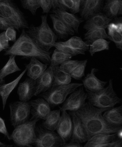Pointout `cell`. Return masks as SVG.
Segmentation results:
<instances>
[{
	"instance_id": "6da1fadb",
	"label": "cell",
	"mask_w": 122,
	"mask_h": 147,
	"mask_svg": "<svg viewBox=\"0 0 122 147\" xmlns=\"http://www.w3.org/2000/svg\"><path fill=\"white\" fill-rule=\"evenodd\" d=\"M108 109H98L88 102L78 110L72 112L81 119L91 138L99 134H117L122 129V127L111 126L105 120L103 114Z\"/></svg>"
},
{
	"instance_id": "7a4b0ae2",
	"label": "cell",
	"mask_w": 122,
	"mask_h": 147,
	"mask_svg": "<svg viewBox=\"0 0 122 147\" xmlns=\"http://www.w3.org/2000/svg\"><path fill=\"white\" fill-rule=\"evenodd\" d=\"M4 56L13 55L22 57L23 59H30L35 57L44 63L49 65L51 63V52L42 49L37 45L22 29L21 35L13 44L4 50Z\"/></svg>"
},
{
	"instance_id": "3957f363",
	"label": "cell",
	"mask_w": 122,
	"mask_h": 147,
	"mask_svg": "<svg viewBox=\"0 0 122 147\" xmlns=\"http://www.w3.org/2000/svg\"><path fill=\"white\" fill-rule=\"evenodd\" d=\"M41 23L36 26L31 24L26 33L30 38L42 49L49 52L54 47L57 39L56 36L47 22V15L41 16Z\"/></svg>"
},
{
	"instance_id": "277c9868",
	"label": "cell",
	"mask_w": 122,
	"mask_h": 147,
	"mask_svg": "<svg viewBox=\"0 0 122 147\" xmlns=\"http://www.w3.org/2000/svg\"><path fill=\"white\" fill-rule=\"evenodd\" d=\"M86 93L89 103L98 109H110L121 102L113 88L112 79L110 80L107 87L100 91L95 93L86 91Z\"/></svg>"
},
{
	"instance_id": "5b68a950",
	"label": "cell",
	"mask_w": 122,
	"mask_h": 147,
	"mask_svg": "<svg viewBox=\"0 0 122 147\" xmlns=\"http://www.w3.org/2000/svg\"><path fill=\"white\" fill-rule=\"evenodd\" d=\"M0 17L10 21L19 31L29 27L27 17L13 0H0Z\"/></svg>"
},
{
	"instance_id": "8992f818",
	"label": "cell",
	"mask_w": 122,
	"mask_h": 147,
	"mask_svg": "<svg viewBox=\"0 0 122 147\" xmlns=\"http://www.w3.org/2000/svg\"><path fill=\"white\" fill-rule=\"evenodd\" d=\"M39 121L30 120L14 128L11 135V140L17 146L32 145L36 137V124Z\"/></svg>"
},
{
	"instance_id": "52a82bcc",
	"label": "cell",
	"mask_w": 122,
	"mask_h": 147,
	"mask_svg": "<svg viewBox=\"0 0 122 147\" xmlns=\"http://www.w3.org/2000/svg\"><path fill=\"white\" fill-rule=\"evenodd\" d=\"M82 84L70 83L63 86L52 87L42 94V97L48 102L51 107H54L64 103L67 96Z\"/></svg>"
},
{
	"instance_id": "ba28073f",
	"label": "cell",
	"mask_w": 122,
	"mask_h": 147,
	"mask_svg": "<svg viewBox=\"0 0 122 147\" xmlns=\"http://www.w3.org/2000/svg\"><path fill=\"white\" fill-rule=\"evenodd\" d=\"M36 132L33 144L35 147H61L64 144L57 133L45 129L41 125L36 127Z\"/></svg>"
},
{
	"instance_id": "9c48e42d",
	"label": "cell",
	"mask_w": 122,
	"mask_h": 147,
	"mask_svg": "<svg viewBox=\"0 0 122 147\" xmlns=\"http://www.w3.org/2000/svg\"><path fill=\"white\" fill-rule=\"evenodd\" d=\"M10 121L14 128L28 121L31 114V106L28 102L17 101L9 105Z\"/></svg>"
},
{
	"instance_id": "30bf717a",
	"label": "cell",
	"mask_w": 122,
	"mask_h": 147,
	"mask_svg": "<svg viewBox=\"0 0 122 147\" xmlns=\"http://www.w3.org/2000/svg\"><path fill=\"white\" fill-rule=\"evenodd\" d=\"M87 93L84 92L82 86H80L70 94L66 99L64 104L60 107L61 111H76L82 107L87 100Z\"/></svg>"
},
{
	"instance_id": "8fae6325",
	"label": "cell",
	"mask_w": 122,
	"mask_h": 147,
	"mask_svg": "<svg viewBox=\"0 0 122 147\" xmlns=\"http://www.w3.org/2000/svg\"><path fill=\"white\" fill-rule=\"evenodd\" d=\"M73 124L71 142L79 144L87 142L90 136L81 119L75 114L69 112Z\"/></svg>"
},
{
	"instance_id": "7c38bea8",
	"label": "cell",
	"mask_w": 122,
	"mask_h": 147,
	"mask_svg": "<svg viewBox=\"0 0 122 147\" xmlns=\"http://www.w3.org/2000/svg\"><path fill=\"white\" fill-rule=\"evenodd\" d=\"M29 102L31 106V117L30 120H44L51 111V107L42 98H38Z\"/></svg>"
},
{
	"instance_id": "4fadbf2b",
	"label": "cell",
	"mask_w": 122,
	"mask_h": 147,
	"mask_svg": "<svg viewBox=\"0 0 122 147\" xmlns=\"http://www.w3.org/2000/svg\"><path fill=\"white\" fill-rule=\"evenodd\" d=\"M59 122L56 129L57 134L64 143L71 139L72 131L73 124L71 116L66 111H61Z\"/></svg>"
},
{
	"instance_id": "5bb4252c",
	"label": "cell",
	"mask_w": 122,
	"mask_h": 147,
	"mask_svg": "<svg viewBox=\"0 0 122 147\" xmlns=\"http://www.w3.org/2000/svg\"><path fill=\"white\" fill-rule=\"evenodd\" d=\"M104 1L103 0L81 1L79 12L81 18L86 21L95 14L101 12Z\"/></svg>"
},
{
	"instance_id": "9a60e30c",
	"label": "cell",
	"mask_w": 122,
	"mask_h": 147,
	"mask_svg": "<svg viewBox=\"0 0 122 147\" xmlns=\"http://www.w3.org/2000/svg\"><path fill=\"white\" fill-rule=\"evenodd\" d=\"M98 69L93 68L91 72L88 74L82 80L83 86L86 91L95 93L100 91L105 87L107 82L100 80L96 76Z\"/></svg>"
},
{
	"instance_id": "2e32d148",
	"label": "cell",
	"mask_w": 122,
	"mask_h": 147,
	"mask_svg": "<svg viewBox=\"0 0 122 147\" xmlns=\"http://www.w3.org/2000/svg\"><path fill=\"white\" fill-rule=\"evenodd\" d=\"M36 80L27 78L19 86L17 94L21 101L28 102L34 94L36 91Z\"/></svg>"
},
{
	"instance_id": "e0dca14e",
	"label": "cell",
	"mask_w": 122,
	"mask_h": 147,
	"mask_svg": "<svg viewBox=\"0 0 122 147\" xmlns=\"http://www.w3.org/2000/svg\"><path fill=\"white\" fill-rule=\"evenodd\" d=\"M50 17L53 23L54 32L57 38L66 40L69 36L74 34V30L56 14H51Z\"/></svg>"
},
{
	"instance_id": "ac0fdd59",
	"label": "cell",
	"mask_w": 122,
	"mask_h": 147,
	"mask_svg": "<svg viewBox=\"0 0 122 147\" xmlns=\"http://www.w3.org/2000/svg\"><path fill=\"white\" fill-rule=\"evenodd\" d=\"M112 21L104 13L100 12L87 20L84 26V28L87 31L96 29L105 30Z\"/></svg>"
},
{
	"instance_id": "d6986e66",
	"label": "cell",
	"mask_w": 122,
	"mask_h": 147,
	"mask_svg": "<svg viewBox=\"0 0 122 147\" xmlns=\"http://www.w3.org/2000/svg\"><path fill=\"white\" fill-rule=\"evenodd\" d=\"M52 12L53 14L57 15L67 25L72 28L74 32L78 33V28L80 24L84 21L82 19L74 14L68 12L65 10L60 9H53Z\"/></svg>"
},
{
	"instance_id": "ffe728a7",
	"label": "cell",
	"mask_w": 122,
	"mask_h": 147,
	"mask_svg": "<svg viewBox=\"0 0 122 147\" xmlns=\"http://www.w3.org/2000/svg\"><path fill=\"white\" fill-rule=\"evenodd\" d=\"M53 82L52 67L50 66L36 80V87L34 96L46 92L52 87Z\"/></svg>"
},
{
	"instance_id": "44dd1931",
	"label": "cell",
	"mask_w": 122,
	"mask_h": 147,
	"mask_svg": "<svg viewBox=\"0 0 122 147\" xmlns=\"http://www.w3.org/2000/svg\"><path fill=\"white\" fill-rule=\"evenodd\" d=\"M24 65L28 78L36 80L47 69L48 65L41 62L35 57H32L29 63L24 64Z\"/></svg>"
},
{
	"instance_id": "7402d4cb",
	"label": "cell",
	"mask_w": 122,
	"mask_h": 147,
	"mask_svg": "<svg viewBox=\"0 0 122 147\" xmlns=\"http://www.w3.org/2000/svg\"><path fill=\"white\" fill-rule=\"evenodd\" d=\"M103 13L109 18L113 20L118 16L122 14L121 0H107L103 6Z\"/></svg>"
},
{
	"instance_id": "603a6c76",
	"label": "cell",
	"mask_w": 122,
	"mask_h": 147,
	"mask_svg": "<svg viewBox=\"0 0 122 147\" xmlns=\"http://www.w3.org/2000/svg\"><path fill=\"white\" fill-rule=\"evenodd\" d=\"M103 116L107 123L111 126L122 127V106L113 107L103 113Z\"/></svg>"
},
{
	"instance_id": "cb8c5ba5",
	"label": "cell",
	"mask_w": 122,
	"mask_h": 147,
	"mask_svg": "<svg viewBox=\"0 0 122 147\" xmlns=\"http://www.w3.org/2000/svg\"><path fill=\"white\" fill-rule=\"evenodd\" d=\"M27 70L25 69L19 76L17 77L15 80L7 84H4L0 87V96L1 98L2 102L3 110L5 109L9 96L18 84L19 82L21 80V78L26 72Z\"/></svg>"
},
{
	"instance_id": "d4e9b609",
	"label": "cell",
	"mask_w": 122,
	"mask_h": 147,
	"mask_svg": "<svg viewBox=\"0 0 122 147\" xmlns=\"http://www.w3.org/2000/svg\"><path fill=\"white\" fill-rule=\"evenodd\" d=\"M52 67L53 82L52 87H57L71 83L72 79L71 76L61 70L59 66H55Z\"/></svg>"
},
{
	"instance_id": "484cf974",
	"label": "cell",
	"mask_w": 122,
	"mask_h": 147,
	"mask_svg": "<svg viewBox=\"0 0 122 147\" xmlns=\"http://www.w3.org/2000/svg\"><path fill=\"white\" fill-rule=\"evenodd\" d=\"M117 134H99L91 136L84 145V147H88L92 145L110 143L116 140Z\"/></svg>"
},
{
	"instance_id": "4316f807",
	"label": "cell",
	"mask_w": 122,
	"mask_h": 147,
	"mask_svg": "<svg viewBox=\"0 0 122 147\" xmlns=\"http://www.w3.org/2000/svg\"><path fill=\"white\" fill-rule=\"evenodd\" d=\"M61 111L58 110L51 111L42 126L48 130L54 131L56 129L61 117Z\"/></svg>"
},
{
	"instance_id": "83f0119b",
	"label": "cell",
	"mask_w": 122,
	"mask_h": 147,
	"mask_svg": "<svg viewBox=\"0 0 122 147\" xmlns=\"http://www.w3.org/2000/svg\"><path fill=\"white\" fill-rule=\"evenodd\" d=\"M61 42L64 45L68 46L73 49L82 53L83 55L85 54V52L89 49V45L85 41H83L80 37L74 36L71 37L67 41Z\"/></svg>"
},
{
	"instance_id": "f1b7e54d",
	"label": "cell",
	"mask_w": 122,
	"mask_h": 147,
	"mask_svg": "<svg viewBox=\"0 0 122 147\" xmlns=\"http://www.w3.org/2000/svg\"><path fill=\"white\" fill-rule=\"evenodd\" d=\"M16 56H9V59L6 64L0 70V78L4 80L7 76L16 72L21 71V69L17 65L15 61Z\"/></svg>"
},
{
	"instance_id": "f546056e",
	"label": "cell",
	"mask_w": 122,
	"mask_h": 147,
	"mask_svg": "<svg viewBox=\"0 0 122 147\" xmlns=\"http://www.w3.org/2000/svg\"><path fill=\"white\" fill-rule=\"evenodd\" d=\"M107 38H109L108 36L105 29H96L90 30L84 34V40L89 46L97 40Z\"/></svg>"
},
{
	"instance_id": "4dcf8cb0",
	"label": "cell",
	"mask_w": 122,
	"mask_h": 147,
	"mask_svg": "<svg viewBox=\"0 0 122 147\" xmlns=\"http://www.w3.org/2000/svg\"><path fill=\"white\" fill-rule=\"evenodd\" d=\"M108 29L109 38L113 42L117 48L122 50V33L117 29L113 22L110 23L107 27Z\"/></svg>"
},
{
	"instance_id": "1f68e13d",
	"label": "cell",
	"mask_w": 122,
	"mask_h": 147,
	"mask_svg": "<svg viewBox=\"0 0 122 147\" xmlns=\"http://www.w3.org/2000/svg\"><path fill=\"white\" fill-rule=\"evenodd\" d=\"M110 42L105 39H100L95 42L89 46L90 55L93 56L96 53L109 50Z\"/></svg>"
},
{
	"instance_id": "d6a6232c",
	"label": "cell",
	"mask_w": 122,
	"mask_h": 147,
	"mask_svg": "<svg viewBox=\"0 0 122 147\" xmlns=\"http://www.w3.org/2000/svg\"><path fill=\"white\" fill-rule=\"evenodd\" d=\"M72 58V57L66 55L56 49L51 57L50 66L52 67L59 66L66 61L71 60Z\"/></svg>"
},
{
	"instance_id": "836d02e7",
	"label": "cell",
	"mask_w": 122,
	"mask_h": 147,
	"mask_svg": "<svg viewBox=\"0 0 122 147\" xmlns=\"http://www.w3.org/2000/svg\"><path fill=\"white\" fill-rule=\"evenodd\" d=\"M23 8L30 11L33 15H36L37 10L40 7V0H21Z\"/></svg>"
},
{
	"instance_id": "e575fe53",
	"label": "cell",
	"mask_w": 122,
	"mask_h": 147,
	"mask_svg": "<svg viewBox=\"0 0 122 147\" xmlns=\"http://www.w3.org/2000/svg\"><path fill=\"white\" fill-rule=\"evenodd\" d=\"M54 47L61 53L72 57L80 54L83 55L82 53L80 52L73 49L71 47L62 44L61 41L56 42Z\"/></svg>"
},
{
	"instance_id": "d590c367",
	"label": "cell",
	"mask_w": 122,
	"mask_h": 147,
	"mask_svg": "<svg viewBox=\"0 0 122 147\" xmlns=\"http://www.w3.org/2000/svg\"><path fill=\"white\" fill-rule=\"evenodd\" d=\"M83 61L84 60H69L61 64L60 68L64 72L69 74Z\"/></svg>"
},
{
	"instance_id": "8d00e7d4",
	"label": "cell",
	"mask_w": 122,
	"mask_h": 147,
	"mask_svg": "<svg viewBox=\"0 0 122 147\" xmlns=\"http://www.w3.org/2000/svg\"><path fill=\"white\" fill-rule=\"evenodd\" d=\"M60 2L64 6L66 9L69 10L71 13L75 14L79 12L80 9V1H72V0H60Z\"/></svg>"
},
{
	"instance_id": "74e56055",
	"label": "cell",
	"mask_w": 122,
	"mask_h": 147,
	"mask_svg": "<svg viewBox=\"0 0 122 147\" xmlns=\"http://www.w3.org/2000/svg\"><path fill=\"white\" fill-rule=\"evenodd\" d=\"M87 60H84L83 62L76 67L72 72L69 74L71 78L76 80H80L84 76V73Z\"/></svg>"
},
{
	"instance_id": "f35d334b",
	"label": "cell",
	"mask_w": 122,
	"mask_h": 147,
	"mask_svg": "<svg viewBox=\"0 0 122 147\" xmlns=\"http://www.w3.org/2000/svg\"><path fill=\"white\" fill-rule=\"evenodd\" d=\"M40 1V7L42 9L43 13H47L49 12L52 8V1L41 0Z\"/></svg>"
},
{
	"instance_id": "ab89813d",
	"label": "cell",
	"mask_w": 122,
	"mask_h": 147,
	"mask_svg": "<svg viewBox=\"0 0 122 147\" xmlns=\"http://www.w3.org/2000/svg\"><path fill=\"white\" fill-rule=\"evenodd\" d=\"M0 45L4 50L9 48V41L5 35V31L0 34Z\"/></svg>"
},
{
	"instance_id": "60d3db41",
	"label": "cell",
	"mask_w": 122,
	"mask_h": 147,
	"mask_svg": "<svg viewBox=\"0 0 122 147\" xmlns=\"http://www.w3.org/2000/svg\"><path fill=\"white\" fill-rule=\"evenodd\" d=\"M0 133L2 134L8 140H11V135L9 133L6 126L5 121L0 116Z\"/></svg>"
},
{
	"instance_id": "b9f144b4",
	"label": "cell",
	"mask_w": 122,
	"mask_h": 147,
	"mask_svg": "<svg viewBox=\"0 0 122 147\" xmlns=\"http://www.w3.org/2000/svg\"><path fill=\"white\" fill-rule=\"evenodd\" d=\"M5 35L9 41L15 42L16 41L17 32L15 28L11 27L5 31Z\"/></svg>"
},
{
	"instance_id": "7bdbcfd3",
	"label": "cell",
	"mask_w": 122,
	"mask_h": 147,
	"mask_svg": "<svg viewBox=\"0 0 122 147\" xmlns=\"http://www.w3.org/2000/svg\"><path fill=\"white\" fill-rule=\"evenodd\" d=\"M11 27H13L15 29V26L13 25L10 21L0 17V30L6 31L8 28Z\"/></svg>"
},
{
	"instance_id": "ee69618b",
	"label": "cell",
	"mask_w": 122,
	"mask_h": 147,
	"mask_svg": "<svg viewBox=\"0 0 122 147\" xmlns=\"http://www.w3.org/2000/svg\"><path fill=\"white\" fill-rule=\"evenodd\" d=\"M116 28L120 32L122 33V18L121 17L120 18H116L114 19V21L113 22Z\"/></svg>"
},
{
	"instance_id": "f6af8a7d",
	"label": "cell",
	"mask_w": 122,
	"mask_h": 147,
	"mask_svg": "<svg viewBox=\"0 0 122 147\" xmlns=\"http://www.w3.org/2000/svg\"><path fill=\"white\" fill-rule=\"evenodd\" d=\"M61 147H84V146L79 143L71 142L70 143H64Z\"/></svg>"
},
{
	"instance_id": "bcb514c9",
	"label": "cell",
	"mask_w": 122,
	"mask_h": 147,
	"mask_svg": "<svg viewBox=\"0 0 122 147\" xmlns=\"http://www.w3.org/2000/svg\"><path fill=\"white\" fill-rule=\"evenodd\" d=\"M115 141L111 142H110V143L94 145L88 147H111L114 144Z\"/></svg>"
},
{
	"instance_id": "7dc6e473",
	"label": "cell",
	"mask_w": 122,
	"mask_h": 147,
	"mask_svg": "<svg viewBox=\"0 0 122 147\" xmlns=\"http://www.w3.org/2000/svg\"><path fill=\"white\" fill-rule=\"evenodd\" d=\"M111 147H122V140L117 139Z\"/></svg>"
},
{
	"instance_id": "c3c4849f",
	"label": "cell",
	"mask_w": 122,
	"mask_h": 147,
	"mask_svg": "<svg viewBox=\"0 0 122 147\" xmlns=\"http://www.w3.org/2000/svg\"><path fill=\"white\" fill-rule=\"evenodd\" d=\"M117 139L122 140V129H120L117 133Z\"/></svg>"
},
{
	"instance_id": "681fc988",
	"label": "cell",
	"mask_w": 122,
	"mask_h": 147,
	"mask_svg": "<svg viewBox=\"0 0 122 147\" xmlns=\"http://www.w3.org/2000/svg\"><path fill=\"white\" fill-rule=\"evenodd\" d=\"M5 80H1V78H0V87H1V86H2V85L5 84ZM0 97H1V96H0Z\"/></svg>"
},
{
	"instance_id": "f907efd6",
	"label": "cell",
	"mask_w": 122,
	"mask_h": 147,
	"mask_svg": "<svg viewBox=\"0 0 122 147\" xmlns=\"http://www.w3.org/2000/svg\"><path fill=\"white\" fill-rule=\"evenodd\" d=\"M0 147H13L12 145H0Z\"/></svg>"
},
{
	"instance_id": "816d5d0a",
	"label": "cell",
	"mask_w": 122,
	"mask_h": 147,
	"mask_svg": "<svg viewBox=\"0 0 122 147\" xmlns=\"http://www.w3.org/2000/svg\"><path fill=\"white\" fill-rule=\"evenodd\" d=\"M15 147H33L32 145H31V146H16Z\"/></svg>"
},
{
	"instance_id": "f5cc1de1",
	"label": "cell",
	"mask_w": 122,
	"mask_h": 147,
	"mask_svg": "<svg viewBox=\"0 0 122 147\" xmlns=\"http://www.w3.org/2000/svg\"><path fill=\"white\" fill-rule=\"evenodd\" d=\"M5 144V143H3V142H0V145H4Z\"/></svg>"
},
{
	"instance_id": "db71d44e",
	"label": "cell",
	"mask_w": 122,
	"mask_h": 147,
	"mask_svg": "<svg viewBox=\"0 0 122 147\" xmlns=\"http://www.w3.org/2000/svg\"><path fill=\"white\" fill-rule=\"evenodd\" d=\"M3 50V49L2 47H1V45H0V52H1Z\"/></svg>"
}]
</instances>
